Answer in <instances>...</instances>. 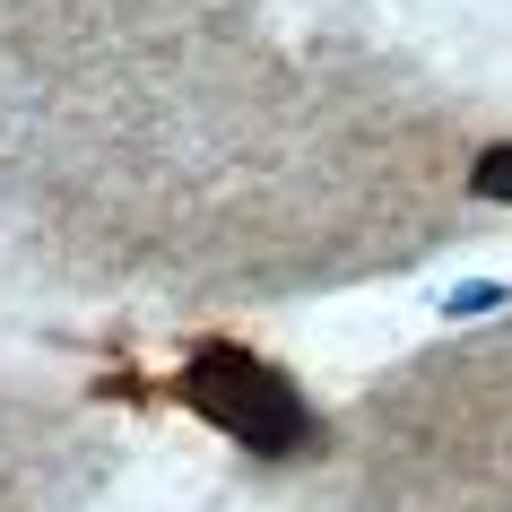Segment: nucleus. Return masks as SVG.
I'll return each instance as SVG.
<instances>
[{
	"mask_svg": "<svg viewBox=\"0 0 512 512\" xmlns=\"http://www.w3.org/2000/svg\"><path fill=\"white\" fill-rule=\"evenodd\" d=\"M183 400L261 460H287V452L313 443V417H304L296 382L278 374V365H261V356H243V348H200L183 365Z\"/></svg>",
	"mask_w": 512,
	"mask_h": 512,
	"instance_id": "1",
	"label": "nucleus"
},
{
	"mask_svg": "<svg viewBox=\"0 0 512 512\" xmlns=\"http://www.w3.org/2000/svg\"><path fill=\"white\" fill-rule=\"evenodd\" d=\"M469 191H478V200H504V209H512V139H504V148H486V157L469 165Z\"/></svg>",
	"mask_w": 512,
	"mask_h": 512,
	"instance_id": "2",
	"label": "nucleus"
},
{
	"mask_svg": "<svg viewBox=\"0 0 512 512\" xmlns=\"http://www.w3.org/2000/svg\"><path fill=\"white\" fill-rule=\"evenodd\" d=\"M495 304H504V287H452V296H443V313H460V322H469V313H495Z\"/></svg>",
	"mask_w": 512,
	"mask_h": 512,
	"instance_id": "3",
	"label": "nucleus"
}]
</instances>
